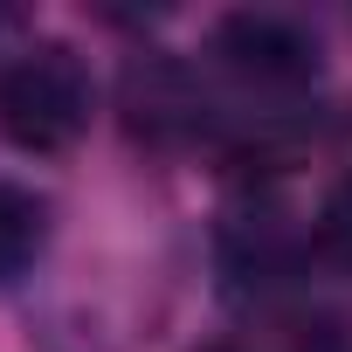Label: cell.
Instances as JSON below:
<instances>
[{
  "instance_id": "obj_2",
  "label": "cell",
  "mask_w": 352,
  "mask_h": 352,
  "mask_svg": "<svg viewBox=\"0 0 352 352\" xmlns=\"http://www.w3.org/2000/svg\"><path fill=\"white\" fill-rule=\"evenodd\" d=\"M214 63L249 83V90H311L324 56H318V35H304L290 14H270V8H242V14H221L214 21Z\"/></svg>"
},
{
  "instance_id": "obj_1",
  "label": "cell",
  "mask_w": 352,
  "mask_h": 352,
  "mask_svg": "<svg viewBox=\"0 0 352 352\" xmlns=\"http://www.w3.org/2000/svg\"><path fill=\"white\" fill-rule=\"evenodd\" d=\"M90 69L69 42H28L0 63V138L14 152L56 159L90 131Z\"/></svg>"
},
{
  "instance_id": "obj_4",
  "label": "cell",
  "mask_w": 352,
  "mask_h": 352,
  "mask_svg": "<svg viewBox=\"0 0 352 352\" xmlns=\"http://www.w3.org/2000/svg\"><path fill=\"white\" fill-rule=\"evenodd\" d=\"M304 249H311L324 270L352 276V173H345V180H331V187L318 194L311 228H304Z\"/></svg>"
},
{
  "instance_id": "obj_3",
  "label": "cell",
  "mask_w": 352,
  "mask_h": 352,
  "mask_svg": "<svg viewBox=\"0 0 352 352\" xmlns=\"http://www.w3.org/2000/svg\"><path fill=\"white\" fill-rule=\"evenodd\" d=\"M42 249H49V201L35 187L0 180V283L28 276Z\"/></svg>"
}]
</instances>
